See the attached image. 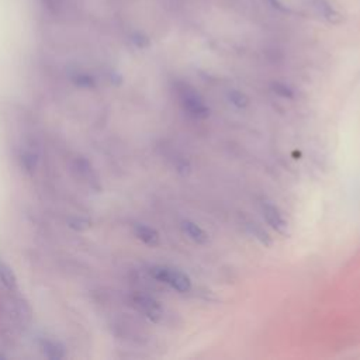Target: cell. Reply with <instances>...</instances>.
Segmentation results:
<instances>
[{"instance_id": "1", "label": "cell", "mask_w": 360, "mask_h": 360, "mask_svg": "<svg viewBox=\"0 0 360 360\" xmlns=\"http://www.w3.org/2000/svg\"><path fill=\"white\" fill-rule=\"evenodd\" d=\"M176 93L183 111L188 117L195 120H205L210 115V107L193 86L184 82H179L176 84Z\"/></svg>"}, {"instance_id": "2", "label": "cell", "mask_w": 360, "mask_h": 360, "mask_svg": "<svg viewBox=\"0 0 360 360\" xmlns=\"http://www.w3.org/2000/svg\"><path fill=\"white\" fill-rule=\"evenodd\" d=\"M149 274L152 276V278L170 285L177 292H188L191 290V280L181 270L163 264H156L149 269Z\"/></svg>"}, {"instance_id": "3", "label": "cell", "mask_w": 360, "mask_h": 360, "mask_svg": "<svg viewBox=\"0 0 360 360\" xmlns=\"http://www.w3.org/2000/svg\"><path fill=\"white\" fill-rule=\"evenodd\" d=\"M72 169L76 173L77 179H80L82 183H84L89 188L94 191L101 190V180L98 177V173L93 167L91 162H89L84 156H76L72 163Z\"/></svg>"}, {"instance_id": "4", "label": "cell", "mask_w": 360, "mask_h": 360, "mask_svg": "<svg viewBox=\"0 0 360 360\" xmlns=\"http://www.w3.org/2000/svg\"><path fill=\"white\" fill-rule=\"evenodd\" d=\"M132 305L141 312L143 314L149 321L152 322H160V319L163 318V308L160 305V302L158 300H155L153 297L148 295V294H134L132 295Z\"/></svg>"}, {"instance_id": "5", "label": "cell", "mask_w": 360, "mask_h": 360, "mask_svg": "<svg viewBox=\"0 0 360 360\" xmlns=\"http://www.w3.org/2000/svg\"><path fill=\"white\" fill-rule=\"evenodd\" d=\"M262 212L266 219V222L278 233L284 235L287 232V221L283 217L281 211L271 202L263 201L262 202Z\"/></svg>"}, {"instance_id": "6", "label": "cell", "mask_w": 360, "mask_h": 360, "mask_svg": "<svg viewBox=\"0 0 360 360\" xmlns=\"http://www.w3.org/2000/svg\"><path fill=\"white\" fill-rule=\"evenodd\" d=\"M132 232L136 236V239H139L142 243H145V245H148L150 248H155V246H158L160 243L159 232L155 228H152V226H149L146 224L135 222L132 225Z\"/></svg>"}, {"instance_id": "7", "label": "cell", "mask_w": 360, "mask_h": 360, "mask_svg": "<svg viewBox=\"0 0 360 360\" xmlns=\"http://www.w3.org/2000/svg\"><path fill=\"white\" fill-rule=\"evenodd\" d=\"M38 345H39V350L42 352V354L49 360H59L66 356L65 346L55 339L41 338L38 340Z\"/></svg>"}, {"instance_id": "8", "label": "cell", "mask_w": 360, "mask_h": 360, "mask_svg": "<svg viewBox=\"0 0 360 360\" xmlns=\"http://www.w3.org/2000/svg\"><path fill=\"white\" fill-rule=\"evenodd\" d=\"M180 228L183 231V233L191 239L194 243L197 245H205L208 242V233L195 222L190 221V219H183L180 222Z\"/></svg>"}, {"instance_id": "9", "label": "cell", "mask_w": 360, "mask_h": 360, "mask_svg": "<svg viewBox=\"0 0 360 360\" xmlns=\"http://www.w3.org/2000/svg\"><path fill=\"white\" fill-rule=\"evenodd\" d=\"M0 283L6 290L14 292L18 290V278L13 267L0 257Z\"/></svg>"}, {"instance_id": "10", "label": "cell", "mask_w": 360, "mask_h": 360, "mask_svg": "<svg viewBox=\"0 0 360 360\" xmlns=\"http://www.w3.org/2000/svg\"><path fill=\"white\" fill-rule=\"evenodd\" d=\"M311 4L314 10L326 21L329 22H338L340 21L339 13L335 10V7L328 0H311Z\"/></svg>"}, {"instance_id": "11", "label": "cell", "mask_w": 360, "mask_h": 360, "mask_svg": "<svg viewBox=\"0 0 360 360\" xmlns=\"http://www.w3.org/2000/svg\"><path fill=\"white\" fill-rule=\"evenodd\" d=\"M245 226H246V229H248L262 245L270 246V245L273 243L271 236L267 233V231H266L264 228H262V226L259 225V222H256L255 219H248V221L245 222Z\"/></svg>"}, {"instance_id": "12", "label": "cell", "mask_w": 360, "mask_h": 360, "mask_svg": "<svg viewBox=\"0 0 360 360\" xmlns=\"http://www.w3.org/2000/svg\"><path fill=\"white\" fill-rule=\"evenodd\" d=\"M18 160H20V166L27 173H32L38 163V158L31 149H21V152L18 155Z\"/></svg>"}, {"instance_id": "13", "label": "cell", "mask_w": 360, "mask_h": 360, "mask_svg": "<svg viewBox=\"0 0 360 360\" xmlns=\"http://www.w3.org/2000/svg\"><path fill=\"white\" fill-rule=\"evenodd\" d=\"M228 101H229L233 107H236V108H239V110H243V108H246V107L249 105V98H248V96H246L245 93L239 91V90H235V89L228 93Z\"/></svg>"}, {"instance_id": "14", "label": "cell", "mask_w": 360, "mask_h": 360, "mask_svg": "<svg viewBox=\"0 0 360 360\" xmlns=\"http://www.w3.org/2000/svg\"><path fill=\"white\" fill-rule=\"evenodd\" d=\"M73 82H75L77 86L84 87V89H91V87H94V79H93L90 75H87V73H82V72L76 73V75L73 76Z\"/></svg>"}, {"instance_id": "15", "label": "cell", "mask_w": 360, "mask_h": 360, "mask_svg": "<svg viewBox=\"0 0 360 360\" xmlns=\"http://www.w3.org/2000/svg\"><path fill=\"white\" fill-rule=\"evenodd\" d=\"M273 91L276 94H278L280 97H283V98H292L294 97V91L291 90V87L287 86L285 83H281V82L273 83Z\"/></svg>"}, {"instance_id": "16", "label": "cell", "mask_w": 360, "mask_h": 360, "mask_svg": "<svg viewBox=\"0 0 360 360\" xmlns=\"http://www.w3.org/2000/svg\"><path fill=\"white\" fill-rule=\"evenodd\" d=\"M90 225L89 219L86 218H79V217H73L69 219V226L76 229V231H83V229H87Z\"/></svg>"}, {"instance_id": "17", "label": "cell", "mask_w": 360, "mask_h": 360, "mask_svg": "<svg viewBox=\"0 0 360 360\" xmlns=\"http://www.w3.org/2000/svg\"><path fill=\"white\" fill-rule=\"evenodd\" d=\"M134 42H135L138 46H146V45L149 44L148 38L143 37V35H141V34H135V35H134Z\"/></svg>"}, {"instance_id": "18", "label": "cell", "mask_w": 360, "mask_h": 360, "mask_svg": "<svg viewBox=\"0 0 360 360\" xmlns=\"http://www.w3.org/2000/svg\"><path fill=\"white\" fill-rule=\"evenodd\" d=\"M267 1L271 4V7H274V8L280 10V11H287V8L283 6V3L280 0H267Z\"/></svg>"}]
</instances>
